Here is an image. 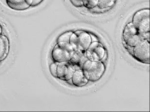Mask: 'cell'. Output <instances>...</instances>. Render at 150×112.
Listing matches in <instances>:
<instances>
[{"mask_svg":"<svg viewBox=\"0 0 150 112\" xmlns=\"http://www.w3.org/2000/svg\"><path fill=\"white\" fill-rule=\"evenodd\" d=\"M69 43L72 45L75 52L81 49L79 44L78 37L74 32L70 37Z\"/></svg>","mask_w":150,"mask_h":112,"instance_id":"obj_12","label":"cell"},{"mask_svg":"<svg viewBox=\"0 0 150 112\" xmlns=\"http://www.w3.org/2000/svg\"><path fill=\"white\" fill-rule=\"evenodd\" d=\"M133 56L142 63H150V43L147 40L140 41L134 47Z\"/></svg>","mask_w":150,"mask_h":112,"instance_id":"obj_3","label":"cell"},{"mask_svg":"<svg viewBox=\"0 0 150 112\" xmlns=\"http://www.w3.org/2000/svg\"><path fill=\"white\" fill-rule=\"evenodd\" d=\"M115 0H98V6L100 9H107L114 4Z\"/></svg>","mask_w":150,"mask_h":112,"instance_id":"obj_13","label":"cell"},{"mask_svg":"<svg viewBox=\"0 0 150 112\" xmlns=\"http://www.w3.org/2000/svg\"><path fill=\"white\" fill-rule=\"evenodd\" d=\"M43 0H33L31 6L35 7L40 4Z\"/></svg>","mask_w":150,"mask_h":112,"instance_id":"obj_19","label":"cell"},{"mask_svg":"<svg viewBox=\"0 0 150 112\" xmlns=\"http://www.w3.org/2000/svg\"><path fill=\"white\" fill-rule=\"evenodd\" d=\"M105 71V65L101 61H99L92 62L90 69L83 72L89 81L96 82L100 79Z\"/></svg>","mask_w":150,"mask_h":112,"instance_id":"obj_4","label":"cell"},{"mask_svg":"<svg viewBox=\"0 0 150 112\" xmlns=\"http://www.w3.org/2000/svg\"><path fill=\"white\" fill-rule=\"evenodd\" d=\"M66 81V82H67L68 83V84H69L70 85H73V82H72L71 79H69V80H68Z\"/></svg>","mask_w":150,"mask_h":112,"instance_id":"obj_20","label":"cell"},{"mask_svg":"<svg viewBox=\"0 0 150 112\" xmlns=\"http://www.w3.org/2000/svg\"><path fill=\"white\" fill-rule=\"evenodd\" d=\"M122 36L125 43L132 47L135 46L140 41L144 40L132 22L129 23L125 26Z\"/></svg>","mask_w":150,"mask_h":112,"instance_id":"obj_2","label":"cell"},{"mask_svg":"<svg viewBox=\"0 0 150 112\" xmlns=\"http://www.w3.org/2000/svg\"><path fill=\"white\" fill-rule=\"evenodd\" d=\"M132 22L140 33L150 32L149 9L138 11L133 17Z\"/></svg>","mask_w":150,"mask_h":112,"instance_id":"obj_1","label":"cell"},{"mask_svg":"<svg viewBox=\"0 0 150 112\" xmlns=\"http://www.w3.org/2000/svg\"><path fill=\"white\" fill-rule=\"evenodd\" d=\"M74 54L60 47L57 43L53 49L52 56L55 62L59 63L70 61Z\"/></svg>","mask_w":150,"mask_h":112,"instance_id":"obj_6","label":"cell"},{"mask_svg":"<svg viewBox=\"0 0 150 112\" xmlns=\"http://www.w3.org/2000/svg\"><path fill=\"white\" fill-rule=\"evenodd\" d=\"M74 85L77 87L85 86L88 82V79L85 76L82 69L76 70L74 73L72 78Z\"/></svg>","mask_w":150,"mask_h":112,"instance_id":"obj_9","label":"cell"},{"mask_svg":"<svg viewBox=\"0 0 150 112\" xmlns=\"http://www.w3.org/2000/svg\"><path fill=\"white\" fill-rule=\"evenodd\" d=\"M88 51L92 55L93 60V62L101 61L105 55V49L104 48L103 45L100 43L92 51Z\"/></svg>","mask_w":150,"mask_h":112,"instance_id":"obj_11","label":"cell"},{"mask_svg":"<svg viewBox=\"0 0 150 112\" xmlns=\"http://www.w3.org/2000/svg\"><path fill=\"white\" fill-rule=\"evenodd\" d=\"M79 38V46L83 50H87L92 43L90 34L82 31H77L74 32Z\"/></svg>","mask_w":150,"mask_h":112,"instance_id":"obj_10","label":"cell"},{"mask_svg":"<svg viewBox=\"0 0 150 112\" xmlns=\"http://www.w3.org/2000/svg\"><path fill=\"white\" fill-rule=\"evenodd\" d=\"M59 62H55L50 66V71L51 74L54 77L57 78V69Z\"/></svg>","mask_w":150,"mask_h":112,"instance_id":"obj_16","label":"cell"},{"mask_svg":"<svg viewBox=\"0 0 150 112\" xmlns=\"http://www.w3.org/2000/svg\"><path fill=\"white\" fill-rule=\"evenodd\" d=\"M74 6L76 7H82L83 6V0H70Z\"/></svg>","mask_w":150,"mask_h":112,"instance_id":"obj_17","label":"cell"},{"mask_svg":"<svg viewBox=\"0 0 150 112\" xmlns=\"http://www.w3.org/2000/svg\"><path fill=\"white\" fill-rule=\"evenodd\" d=\"M76 70L73 64L70 61L59 62L57 69V78L67 81L71 79Z\"/></svg>","mask_w":150,"mask_h":112,"instance_id":"obj_5","label":"cell"},{"mask_svg":"<svg viewBox=\"0 0 150 112\" xmlns=\"http://www.w3.org/2000/svg\"><path fill=\"white\" fill-rule=\"evenodd\" d=\"M2 28L1 26V25H0V35H2Z\"/></svg>","mask_w":150,"mask_h":112,"instance_id":"obj_21","label":"cell"},{"mask_svg":"<svg viewBox=\"0 0 150 112\" xmlns=\"http://www.w3.org/2000/svg\"><path fill=\"white\" fill-rule=\"evenodd\" d=\"M10 49V43L6 35H0V62L3 61L8 56Z\"/></svg>","mask_w":150,"mask_h":112,"instance_id":"obj_8","label":"cell"},{"mask_svg":"<svg viewBox=\"0 0 150 112\" xmlns=\"http://www.w3.org/2000/svg\"><path fill=\"white\" fill-rule=\"evenodd\" d=\"M98 0H83V6L88 9H92L97 6Z\"/></svg>","mask_w":150,"mask_h":112,"instance_id":"obj_15","label":"cell"},{"mask_svg":"<svg viewBox=\"0 0 150 112\" xmlns=\"http://www.w3.org/2000/svg\"><path fill=\"white\" fill-rule=\"evenodd\" d=\"M73 32L68 31L64 32L59 36L57 39V43L61 42L69 43L70 37Z\"/></svg>","mask_w":150,"mask_h":112,"instance_id":"obj_14","label":"cell"},{"mask_svg":"<svg viewBox=\"0 0 150 112\" xmlns=\"http://www.w3.org/2000/svg\"><path fill=\"white\" fill-rule=\"evenodd\" d=\"M33 0H6L8 6L15 11L26 10L31 6Z\"/></svg>","mask_w":150,"mask_h":112,"instance_id":"obj_7","label":"cell"},{"mask_svg":"<svg viewBox=\"0 0 150 112\" xmlns=\"http://www.w3.org/2000/svg\"><path fill=\"white\" fill-rule=\"evenodd\" d=\"M92 61L90 60H87L86 62L83 64L82 69L83 71H87L90 69L92 65Z\"/></svg>","mask_w":150,"mask_h":112,"instance_id":"obj_18","label":"cell"}]
</instances>
